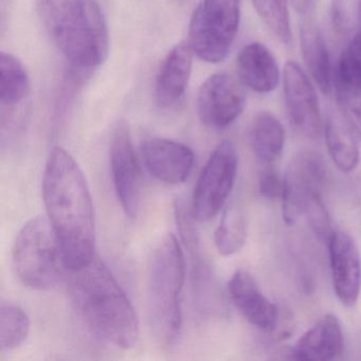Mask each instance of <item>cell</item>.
<instances>
[{
    "label": "cell",
    "instance_id": "6da1fadb",
    "mask_svg": "<svg viewBox=\"0 0 361 361\" xmlns=\"http://www.w3.org/2000/svg\"><path fill=\"white\" fill-rule=\"evenodd\" d=\"M43 197L60 243L64 267H83L96 257L94 204L81 168L62 147L54 149L48 158Z\"/></svg>",
    "mask_w": 361,
    "mask_h": 361
},
{
    "label": "cell",
    "instance_id": "7a4b0ae2",
    "mask_svg": "<svg viewBox=\"0 0 361 361\" xmlns=\"http://www.w3.org/2000/svg\"><path fill=\"white\" fill-rule=\"evenodd\" d=\"M68 271L69 293L85 322L117 348H133L139 337L138 316L109 267L94 257L83 267Z\"/></svg>",
    "mask_w": 361,
    "mask_h": 361
},
{
    "label": "cell",
    "instance_id": "3957f363",
    "mask_svg": "<svg viewBox=\"0 0 361 361\" xmlns=\"http://www.w3.org/2000/svg\"><path fill=\"white\" fill-rule=\"evenodd\" d=\"M37 11L52 42L71 66L86 71L105 62L109 28L97 0H37Z\"/></svg>",
    "mask_w": 361,
    "mask_h": 361
},
{
    "label": "cell",
    "instance_id": "277c9868",
    "mask_svg": "<svg viewBox=\"0 0 361 361\" xmlns=\"http://www.w3.org/2000/svg\"><path fill=\"white\" fill-rule=\"evenodd\" d=\"M185 274L180 245L175 235L168 233L154 249L147 279L149 325L162 345L174 343L180 333V297Z\"/></svg>",
    "mask_w": 361,
    "mask_h": 361
},
{
    "label": "cell",
    "instance_id": "5b68a950",
    "mask_svg": "<svg viewBox=\"0 0 361 361\" xmlns=\"http://www.w3.org/2000/svg\"><path fill=\"white\" fill-rule=\"evenodd\" d=\"M63 263L58 236L49 219L37 216L25 224L13 247V266L23 284L37 290L56 286Z\"/></svg>",
    "mask_w": 361,
    "mask_h": 361
},
{
    "label": "cell",
    "instance_id": "8992f818",
    "mask_svg": "<svg viewBox=\"0 0 361 361\" xmlns=\"http://www.w3.org/2000/svg\"><path fill=\"white\" fill-rule=\"evenodd\" d=\"M240 0H202L189 25L192 51L207 63L223 62L240 28Z\"/></svg>",
    "mask_w": 361,
    "mask_h": 361
},
{
    "label": "cell",
    "instance_id": "52a82bcc",
    "mask_svg": "<svg viewBox=\"0 0 361 361\" xmlns=\"http://www.w3.org/2000/svg\"><path fill=\"white\" fill-rule=\"evenodd\" d=\"M238 157L230 140L217 145L202 169L193 194V217L207 221L219 214L233 189Z\"/></svg>",
    "mask_w": 361,
    "mask_h": 361
},
{
    "label": "cell",
    "instance_id": "ba28073f",
    "mask_svg": "<svg viewBox=\"0 0 361 361\" xmlns=\"http://www.w3.org/2000/svg\"><path fill=\"white\" fill-rule=\"evenodd\" d=\"M283 178V219L287 226H293L304 214L308 200L322 191L326 178L322 156L312 151L298 154L289 162Z\"/></svg>",
    "mask_w": 361,
    "mask_h": 361
},
{
    "label": "cell",
    "instance_id": "9c48e42d",
    "mask_svg": "<svg viewBox=\"0 0 361 361\" xmlns=\"http://www.w3.org/2000/svg\"><path fill=\"white\" fill-rule=\"evenodd\" d=\"M109 157L118 200L126 214L130 219H135L140 204V166L135 153L130 128L123 120L116 124L111 133Z\"/></svg>",
    "mask_w": 361,
    "mask_h": 361
},
{
    "label": "cell",
    "instance_id": "30bf717a",
    "mask_svg": "<svg viewBox=\"0 0 361 361\" xmlns=\"http://www.w3.org/2000/svg\"><path fill=\"white\" fill-rule=\"evenodd\" d=\"M246 102L242 82L227 73H216L208 78L200 87L198 116L207 128L224 130L242 115Z\"/></svg>",
    "mask_w": 361,
    "mask_h": 361
},
{
    "label": "cell",
    "instance_id": "8fae6325",
    "mask_svg": "<svg viewBox=\"0 0 361 361\" xmlns=\"http://www.w3.org/2000/svg\"><path fill=\"white\" fill-rule=\"evenodd\" d=\"M285 104L291 126L310 138L322 130L318 96L305 71L295 62L285 64L283 73Z\"/></svg>",
    "mask_w": 361,
    "mask_h": 361
},
{
    "label": "cell",
    "instance_id": "7c38bea8",
    "mask_svg": "<svg viewBox=\"0 0 361 361\" xmlns=\"http://www.w3.org/2000/svg\"><path fill=\"white\" fill-rule=\"evenodd\" d=\"M141 156L152 176L169 185L185 183L194 168L195 156L188 145L164 138H151L141 145Z\"/></svg>",
    "mask_w": 361,
    "mask_h": 361
},
{
    "label": "cell",
    "instance_id": "4fadbf2b",
    "mask_svg": "<svg viewBox=\"0 0 361 361\" xmlns=\"http://www.w3.org/2000/svg\"><path fill=\"white\" fill-rule=\"evenodd\" d=\"M329 261L334 289L343 305L358 301L361 289V259L356 243L343 231H334L329 238Z\"/></svg>",
    "mask_w": 361,
    "mask_h": 361
},
{
    "label": "cell",
    "instance_id": "5bb4252c",
    "mask_svg": "<svg viewBox=\"0 0 361 361\" xmlns=\"http://www.w3.org/2000/svg\"><path fill=\"white\" fill-rule=\"evenodd\" d=\"M230 299L249 323L265 331L276 329L279 320L276 306L262 293L252 274L236 270L228 283Z\"/></svg>",
    "mask_w": 361,
    "mask_h": 361
},
{
    "label": "cell",
    "instance_id": "9a60e30c",
    "mask_svg": "<svg viewBox=\"0 0 361 361\" xmlns=\"http://www.w3.org/2000/svg\"><path fill=\"white\" fill-rule=\"evenodd\" d=\"M193 54L189 44L180 43L164 59L154 90L155 102L160 109L176 106L185 96L191 78Z\"/></svg>",
    "mask_w": 361,
    "mask_h": 361
},
{
    "label": "cell",
    "instance_id": "2e32d148",
    "mask_svg": "<svg viewBox=\"0 0 361 361\" xmlns=\"http://www.w3.org/2000/svg\"><path fill=\"white\" fill-rule=\"evenodd\" d=\"M341 325L337 317L326 314L317 321L295 343L291 358L298 360H331L343 353Z\"/></svg>",
    "mask_w": 361,
    "mask_h": 361
},
{
    "label": "cell",
    "instance_id": "e0dca14e",
    "mask_svg": "<svg viewBox=\"0 0 361 361\" xmlns=\"http://www.w3.org/2000/svg\"><path fill=\"white\" fill-rule=\"evenodd\" d=\"M236 65L243 85L257 94H269L280 83L276 58L262 43L245 46L238 54Z\"/></svg>",
    "mask_w": 361,
    "mask_h": 361
},
{
    "label": "cell",
    "instance_id": "ac0fdd59",
    "mask_svg": "<svg viewBox=\"0 0 361 361\" xmlns=\"http://www.w3.org/2000/svg\"><path fill=\"white\" fill-rule=\"evenodd\" d=\"M300 44L304 64L312 80L323 94H329L334 81L331 60L326 44L316 25L308 22L302 26Z\"/></svg>",
    "mask_w": 361,
    "mask_h": 361
},
{
    "label": "cell",
    "instance_id": "d6986e66",
    "mask_svg": "<svg viewBox=\"0 0 361 361\" xmlns=\"http://www.w3.org/2000/svg\"><path fill=\"white\" fill-rule=\"evenodd\" d=\"M325 142L329 156L340 171L350 173L358 166L359 147L356 135L338 114H329L324 124Z\"/></svg>",
    "mask_w": 361,
    "mask_h": 361
},
{
    "label": "cell",
    "instance_id": "ffe728a7",
    "mask_svg": "<svg viewBox=\"0 0 361 361\" xmlns=\"http://www.w3.org/2000/svg\"><path fill=\"white\" fill-rule=\"evenodd\" d=\"M251 142L259 161L271 164L279 159L285 143V130L280 120L269 111L259 113L252 123Z\"/></svg>",
    "mask_w": 361,
    "mask_h": 361
},
{
    "label": "cell",
    "instance_id": "44dd1931",
    "mask_svg": "<svg viewBox=\"0 0 361 361\" xmlns=\"http://www.w3.org/2000/svg\"><path fill=\"white\" fill-rule=\"evenodd\" d=\"M31 82L23 63L13 54H0V102L13 107L30 94Z\"/></svg>",
    "mask_w": 361,
    "mask_h": 361
},
{
    "label": "cell",
    "instance_id": "7402d4cb",
    "mask_svg": "<svg viewBox=\"0 0 361 361\" xmlns=\"http://www.w3.org/2000/svg\"><path fill=\"white\" fill-rule=\"evenodd\" d=\"M334 84L340 115L361 139V80L337 68Z\"/></svg>",
    "mask_w": 361,
    "mask_h": 361
},
{
    "label": "cell",
    "instance_id": "603a6c76",
    "mask_svg": "<svg viewBox=\"0 0 361 361\" xmlns=\"http://www.w3.org/2000/svg\"><path fill=\"white\" fill-rule=\"evenodd\" d=\"M248 221L242 209L230 207L226 209L219 227L215 230L214 243L221 255H234L246 244Z\"/></svg>",
    "mask_w": 361,
    "mask_h": 361
},
{
    "label": "cell",
    "instance_id": "cb8c5ba5",
    "mask_svg": "<svg viewBox=\"0 0 361 361\" xmlns=\"http://www.w3.org/2000/svg\"><path fill=\"white\" fill-rule=\"evenodd\" d=\"M30 319L16 304L3 303L0 308V345L3 350L20 348L30 334Z\"/></svg>",
    "mask_w": 361,
    "mask_h": 361
},
{
    "label": "cell",
    "instance_id": "d4e9b609",
    "mask_svg": "<svg viewBox=\"0 0 361 361\" xmlns=\"http://www.w3.org/2000/svg\"><path fill=\"white\" fill-rule=\"evenodd\" d=\"M265 26L282 43L290 44L291 30L287 0H252Z\"/></svg>",
    "mask_w": 361,
    "mask_h": 361
},
{
    "label": "cell",
    "instance_id": "484cf974",
    "mask_svg": "<svg viewBox=\"0 0 361 361\" xmlns=\"http://www.w3.org/2000/svg\"><path fill=\"white\" fill-rule=\"evenodd\" d=\"M331 13L338 35L352 39L361 32V0H331Z\"/></svg>",
    "mask_w": 361,
    "mask_h": 361
},
{
    "label": "cell",
    "instance_id": "4316f807",
    "mask_svg": "<svg viewBox=\"0 0 361 361\" xmlns=\"http://www.w3.org/2000/svg\"><path fill=\"white\" fill-rule=\"evenodd\" d=\"M304 214L307 216L310 227L314 230L319 240L329 243L334 230L326 208L323 204L321 194L312 196L306 204Z\"/></svg>",
    "mask_w": 361,
    "mask_h": 361
},
{
    "label": "cell",
    "instance_id": "83f0119b",
    "mask_svg": "<svg viewBox=\"0 0 361 361\" xmlns=\"http://www.w3.org/2000/svg\"><path fill=\"white\" fill-rule=\"evenodd\" d=\"M338 68L361 80V32L350 39V46L342 54Z\"/></svg>",
    "mask_w": 361,
    "mask_h": 361
},
{
    "label": "cell",
    "instance_id": "f1b7e54d",
    "mask_svg": "<svg viewBox=\"0 0 361 361\" xmlns=\"http://www.w3.org/2000/svg\"><path fill=\"white\" fill-rule=\"evenodd\" d=\"M284 178L274 169L267 168L261 173L259 178V191L267 200H282Z\"/></svg>",
    "mask_w": 361,
    "mask_h": 361
}]
</instances>
